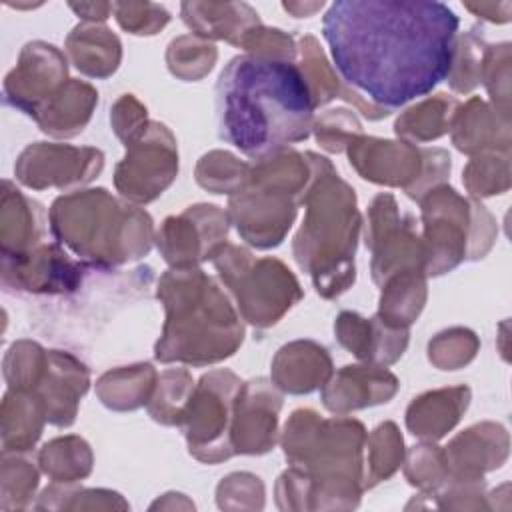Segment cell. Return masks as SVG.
Here are the masks:
<instances>
[{"mask_svg":"<svg viewBox=\"0 0 512 512\" xmlns=\"http://www.w3.org/2000/svg\"><path fill=\"white\" fill-rule=\"evenodd\" d=\"M458 16L436 0H336L322 34L346 84L392 110L448 78Z\"/></svg>","mask_w":512,"mask_h":512,"instance_id":"1","label":"cell"},{"mask_svg":"<svg viewBox=\"0 0 512 512\" xmlns=\"http://www.w3.org/2000/svg\"><path fill=\"white\" fill-rule=\"evenodd\" d=\"M314 108L302 70L288 60L242 54L216 84L218 136L256 162L306 140Z\"/></svg>","mask_w":512,"mask_h":512,"instance_id":"2","label":"cell"},{"mask_svg":"<svg viewBox=\"0 0 512 512\" xmlns=\"http://www.w3.org/2000/svg\"><path fill=\"white\" fill-rule=\"evenodd\" d=\"M166 324L156 344L160 362H220L242 344L244 328L220 286L198 268H172L158 284Z\"/></svg>","mask_w":512,"mask_h":512,"instance_id":"3","label":"cell"},{"mask_svg":"<svg viewBox=\"0 0 512 512\" xmlns=\"http://www.w3.org/2000/svg\"><path fill=\"white\" fill-rule=\"evenodd\" d=\"M312 180L302 198L306 218L294 238V258L312 276L324 298H334L354 282V252L360 214L354 190L336 174L332 164L308 152Z\"/></svg>","mask_w":512,"mask_h":512,"instance_id":"4","label":"cell"},{"mask_svg":"<svg viewBox=\"0 0 512 512\" xmlns=\"http://www.w3.org/2000/svg\"><path fill=\"white\" fill-rule=\"evenodd\" d=\"M50 226L58 242L100 270L146 256L152 244L150 216L104 188L60 196L50 208Z\"/></svg>","mask_w":512,"mask_h":512,"instance_id":"5","label":"cell"},{"mask_svg":"<svg viewBox=\"0 0 512 512\" xmlns=\"http://www.w3.org/2000/svg\"><path fill=\"white\" fill-rule=\"evenodd\" d=\"M312 180V166L294 150H280L250 166V178L230 198L238 234L256 248L278 246Z\"/></svg>","mask_w":512,"mask_h":512,"instance_id":"6","label":"cell"},{"mask_svg":"<svg viewBox=\"0 0 512 512\" xmlns=\"http://www.w3.org/2000/svg\"><path fill=\"white\" fill-rule=\"evenodd\" d=\"M424 272L438 276L462 260L482 258L494 242V220L478 202L438 184L422 196Z\"/></svg>","mask_w":512,"mask_h":512,"instance_id":"7","label":"cell"},{"mask_svg":"<svg viewBox=\"0 0 512 512\" xmlns=\"http://www.w3.org/2000/svg\"><path fill=\"white\" fill-rule=\"evenodd\" d=\"M212 260L242 316L258 328L276 324L302 298L298 280L276 258L256 260L248 250L224 244Z\"/></svg>","mask_w":512,"mask_h":512,"instance_id":"8","label":"cell"},{"mask_svg":"<svg viewBox=\"0 0 512 512\" xmlns=\"http://www.w3.org/2000/svg\"><path fill=\"white\" fill-rule=\"evenodd\" d=\"M348 158L364 180L402 186L414 200H422L450 172V156L440 148L420 150L408 142L370 136H356L348 144Z\"/></svg>","mask_w":512,"mask_h":512,"instance_id":"9","label":"cell"},{"mask_svg":"<svg viewBox=\"0 0 512 512\" xmlns=\"http://www.w3.org/2000/svg\"><path fill=\"white\" fill-rule=\"evenodd\" d=\"M240 386L242 382L228 370H214L200 378L182 422L190 454L204 462L226 460L234 454L230 430Z\"/></svg>","mask_w":512,"mask_h":512,"instance_id":"10","label":"cell"},{"mask_svg":"<svg viewBox=\"0 0 512 512\" xmlns=\"http://www.w3.org/2000/svg\"><path fill=\"white\" fill-rule=\"evenodd\" d=\"M178 172L176 140L164 124L150 122L130 144L116 166L114 184L122 196L134 202H152L174 180Z\"/></svg>","mask_w":512,"mask_h":512,"instance_id":"11","label":"cell"},{"mask_svg":"<svg viewBox=\"0 0 512 512\" xmlns=\"http://www.w3.org/2000/svg\"><path fill=\"white\" fill-rule=\"evenodd\" d=\"M410 216L398 212L392 194L374 198L368 210L366 246L372 250V276L382 284L388 276L402 270L424 272V244L418 240Z\"/></svg>","mask_w":512,"mask_h":512,"instance_id":"12","label":"cell"},{"mask_svg":"<svg viewBox=\"0 0 512 512\" xmlns=\"http://www.w3.org/2000/svg\"><path fill=\"white\" fill-rule=\"evenodd\" d=\"M228 214L212 204L190 206L184 214L166 218L156 244L174 268H196L214 258L226 244Z\"/></svg>","mask_w":512,"mask_h":512,"instance_id":"13","label":"cell"},{"mask_svg":"<svg viewBox=\"0 0 512 512\" xmlns=\"http://www.w3.org/2000/svg\"><path fill=\"white\" fill-rule=\"evenodd\" d=\"M104 166L96 148H74L66 144H30L16 162V178L30 188H66L90 182Z\"/></svg>","mask_w":512,"mask_h":512,"instance_id":"14","label":"cell"},{"mask_svg":"<svg viewBox=\"0 0 512 512\" xmlns=\"http://www.w3.org/2000/svg\"><path fill=\"white\" fill-rule=\"evenodd\" d=\"M66 72V58L56 46L28 42L18 66L4 80V98L10 106L34 116L68 82Z\"/></svg>","mask_w":512,"mask_h":512,"instance_id":"15","label":"cell"},{"mask_svg":"<svg viewBox=\"0 0 512 512\" xmlns=\"http://www.w3.org/2000/svg\"><path fill=\"white\" fill-rule=\"evenodd\" d=\"M280 406V394L264 378L240 386L230 430L234 454H264L274 446Z\"/></svg>","mask_w":512,"mask_h":512,"instance_id":"16","label":"cell"},{"mask_svg":"<svg viewBox=\"0 0 512 512\" xmlns=\"http://www.w3.org/2000/svg\"><path fill=\"white\" fill-rule=\"evenodd\" d=\"M4 284L28 292H72L82 282V266L58 246H36L24 256L2 258Z\"/></svg>","mask_w":512,"mask_h":512,"instance_id":"17","label":"cell"},{"mask_svg":"<svg viewBox=\"0 0 512 512\" xmlns=\"http://www.w3.org/2000/svg\"><path fill=\"white\" fill-rule=\"evenodd\" d=\"M88 384V370L82 362L66 352L50 350L32 392L42 400L50 424L70 426L76 416L78 400L88 390Z\"/></svg>","mask_w":512,"mask_h":512,"instance_id":"18","label":"cell"},{"mask_svg":"<svg viewBox=\"0 0 512 512\" xmlns=\"http://www.w3.org/2000/svg\"><path fill=\"white\" fill-rule=\"evenodd\" d=\"M398 388L394 374L382 366H344L322 388V402L328 410L344 414L350 410L388 402Z\"/></svg>","mask_w":512,"mask_h":512,"instance_id":"19","label":"cell"},{"mask_svg":"<svg viewBox=\"0 0 512 512\" xmlns=\"http://www.w3.org/2000/svg\"><path fill=\"white\" fill-rule=\"evenodd\" d=\"M334 330L346 350L376 366L396 362L408 344L406 328H390L378 316L366 320L356 312H342Z\"/></svg>","mask_w":512,"mask_h":512,"instance_id":"20","label":"cell"},{"mask_svg":"<svg viewBox=\"0 0 512 512\" xmlns=\"http://www.w3.org/2000/svg\"><path fill=\"white\" fill-rule=\"evenodd\" d=\"M180 16L194 36L204 40H226L240 46L254 26L262 24L258 12L246 2H182Z\"/></svg>","mask_w":512,"mask_h":512,"instance_id":"21","label":"cell"},{"mask_svg":"<svg viewBox=\"0 0 512 512\" xmlns=\"http://www.w3.org/2000/svg\"><path fill=\"white\" fill-rule=\"evenodd\" d=\"M332 374V360L324 346L298 340L278 350L272 362V380L290 394H308L324 386Z\"/></svg>","mask_w":512,"mask_h":512,"instance_id":"22","label":"cell"},{"mask_svg":"<svg viewBox=\"0 0 512 512\" xmlns=\"http://www.w3.org/2000/svg\"><path fill=\"white\" fill-rule=\"evenodd\" d=\"M452 124V142L460 152L478 154L482 150L508 152V120L490 110L480 98H470L456 108Z\"/></svg>","mask_w":512,"mask_h":512,"instance_id":"23","label":"cell"},{"mask_svg":"<svg viewBox=\"0 0 512 512\" xmlns=\"http://www.w3.org/2000/svg\"><path fill=\"white\" fill-rule=\"evenodd\" d=\"M98 102V92L80 80H68L32 116L38 126L52 136H76L82 132Z\"/></svg>","mask_w":512,"mask_h":512,"instance_id":"24","label":"cell"},{"mask_svg":"<svg viewBox=\"0 0 512 512\" xmlns=\"http://www.w3.org/2000/svg\"><path fill=\"white\" fill-rule=\"evenodd\" d=\"M42 206L26 198L8 180L2 196V258H18L36 248L44 232Z\"/></svg>","mask_w":512,"mask_h":512,"instance_id":"25","label":"cell"},{"mask_svg":"<svg viewBox=\"0 0 512 512\" xmlns=\"http://www.w3.org/2000/svg\"><path fill=\"white\" fill-rule=\"evenodd\" d=\"M66 52L72 64L86 76L106 78L116 72L122 58V44L104 24H78L66 38Z\"/></svg>","mask_w":512,"mask_h":512,"instance_id":"26","label":"cell"},{"mask_svg":"<svg viewBox=\"0 0 512 512\" xmlns=\"http://www.w3.org/2000/svg\"><path fill=\"white\" fill-rule=\"evenodd\" d=\"M468 400L470 390L466 386L426 392L408 406L406 424L414 436L438 440L460 420Z\"/></svg>","mask_w":512,"mask_h":512,"instance_id":"27","label":"cell"},{"mask_svg":"<svg viewBox=\"0 0 512 512\" xmlns=\"http://www.w3.org/2000/svg\"><path fill=\"white\" fill-rule=\"evenodd\" d=\"M300 54H302L300 70L308 82L314 106H322V104L330 102L332 98H344V100L356 104L362 110V114L368 116L370 120H378V118H384L390 114L384 108L364 102L356 92H350L340 86V80L332 72V68L314 36L306 34L300 38Z\"/></svg>","mask_w":512,"mask_h":512,"instance_id":"28","label":"cell"},{"mask_svg":"<svg viewBox=\"0 0 512 512\" xmlns=\"http://www.w3.org/2000/svg\"><path fill=\"white\" fill-rule=\"evenodd\" d=\"M508 454V436L506 430L498 424L484 422L464 430L456 436L446 448L444 456L452 458L454 464H460L466 472L472 470H490L500 466Z\"/></svg>","mask_w":512,"mask_h":512,"instance_id":"29","label":"cell"},{"mask_svg":"<svg viewBox=\"0 0 512 512\" xmlns=\"http://www.w3.org/2000/svg\"><path fill=\"white\" fill-rule=\"evenodd\" d=\"M426 302V280L422 270H402L382 282L378 320L390 328H408Z\"/></svg>","mask_w":512,"mask_h":512,"instance_id":"30","label":"cell"},{"mask_svg":"<svg viewBox=\"0 0 512 512\" xmlns=\"http://www.w3.org/2000/svg\"><path fill=\"white\" fill-rule=\"evenodd\" d=\"M46 410L32 390H12L2 402L4 450H28L40 436Z\"/></svg>","mask_w":512,"mask_h":512,"instance_id":"31","label":"cell"},{"mask_svg":"<svg viewBox=\"0 0 512 512\" xmlns=\"http://www.w3.org/2000/svg\"><path fill=\"white\" fill-rule=\"evenodd\" d=\"M156 384V372L150 364H136L130 368H118L106 372L98 384L96 392L100 400L114 410H134L148 404Z\"/></svg>","mask_w":512,"mask_h":512,"instance_id":"32","label":"cell"},{"mask_svg":"<svg viewBox=\"0 0 512 512\" xmlns=\"http://www.w3.org/2000/svg\"><path fill=\"white\" fill-rule=\"evenodd\" d=\"M456 108L458 102L454 98H448L446 94H436L434 98H428L418 106L406 110L396 120L394 130L402 138H412L420 142L434 140L448 130L450 118L454 116Z\"/></svg>","mask_w":512,"mask_h":512,"instance_id":"33","label":"cell"},{"mask_svg":"<svg viewBox=\"0 0 512 512\" xmlns=\"http://www.w3.org/2000/svg\"><path fill=\"white\" fill-rule=\"evenodd\" d=\"M194 392V382L186 370H166L148 402V412L156 422L178 426L184 422L186 408Z\"/></svg>","mask_w":512,"mask_h":512,"instance_id":"34","label":"cell"},{"mask_svg":"<svg viewBox=\"0 0 512 512\" xmlns=\"http://www.w3.org/2000/svg\"><path fill=\"white\" fill-rule=\"evenodd\" d=\"M216 46L194 34H184L168 44L166 62L174 76L182 80H200L216 62Z\"/></svg>","mask_w":512,"mask_h":512,"instance_id":"35","label":"cell"},{"mask_svg":"<svg viewBox=\"0 0 512 512\" xmlns=\"http://www.w3.org/2000/svg\"><path fill=\"white\" fill-rule=\"evenodd\" d=\"M248 178L250 166L228 152H210L202 156L196 168L198 184L214 194L238 192L246 186Z\"/></svg>","mask_w":512,"mask_h":512,"instance_id":"36","label":"cell"},{"mask_svg":"<svg viewBox=\"0 0 512 512\" xmlns=\"http://www.w3.org/2000/svg\"><path fill=\"white\" fill-rule=\"evenodd\" d=\"M90 460L88 444L78 436L56 438L48 442L40 452V464L44 472L64 480L88 474Z\"/></svg>","mask_w":512,"mask_h":512,"instance_id":"37","label":"cell"},{"mask_svg":"<svg viewBox=\"0 0 512 512\" xmlns=\"http://www.w3.org/2000/svg\"><path fill=\"white\" fill-rule=\"evenodd\" d=\"M484 50H486V42L476 28H472L462 36H456L452 68L448 74L450 86L456 92H470L474 86L480 84Z\"/></svg>","mask_w":512,"mask_h":512,"instance_id":"38","label":"cell"},{"mask_svg":"<svg viewBox=\"0 0 512 512\" xmlns=\"http://www.w3.org/2000/svg\"><path fill=\"white\" fill-rule=\"evenodd\" d=\"M464 184L476 196L502 194L510 186L508 152H492L474 158L464 170Z\"/></svg>","mask_w":512,"mask_h":512,"instance_id":"39","label":"cell"},{"mask_svg":"<svg viewBox=\"0 0 512 512\" xmlns=\"http://www.w3.org/2000/svg\"><path fill=\"white\" fill-rule=\"evenodd\" d=\"M510 44H486L482 58V78L494 104L496 114L508 120V88H510Z\"/></svg>","mask_w":512,"mask_h":512,"instance_id":"40","label":"cell"},{"mask_svg":"<svg viewBox=\"0 0 512 512\" xmlns=\"http://www.w3.org/2000/svg\"><path fill=\"white\" fill-rule=\"evenodd\" d=\"M478 350L474 332L466 328H452L438 334L428 346V358L440 370H456L468 364Z\"/></svg>","mask_w":512,"mask_h":512,"instance_id":"41","label":"cell"},{"mask_svg":"<svg viewBox=\"0 0 512 512\" xmlns=\"http://www.w3.org/2000/svg\"><path fill=\"white\" fill-rule=\"evenodd\" d=\"M112 14L116 16L120 28L136 36H154L168 22L170 12L156 2H114Z\"/></svg>","mask_w":512,"mask_h":512,"instance_id":"42","label":"cell"},{"mask_svg":"<svg viewBox=\"0 0 512 512\" xmlns=\"http://www.w3.org/2000/svg\"><path fill=\"white\" fill-rule=\"evenodd\" d=\"M314 130L322 148L328 152H340L360 134V124L354 114L344 108H336L324 112L322 118H318Z\"/></svg>","mask_w":512,"mask_h":512,"instance_id":"43","label":"cell"},{"mask_svg":"<svg viewBox=\"0 0 512 512\" xmlns=\"http://www.w3.org/2000/svg\"><path fill=\"white\" fill-rule=\"evenodd\" d=\"M240 48H244L248 54L264 56V58H276V60H288V62H294L296 58V44L292 36L278 28H266L262 24L248 30V34L242 38Z\"/></svg>","mask_w":512,"mask_h":512,"instance_id":"44","label":"cell"},{"mask_svg":"<svg viewBox=\"0 0 512 512\" xmlns=\"http://www.w3.org/2000/svg\"><path fill=\"white\" fill-rule=\"evenodd\" d=\"M370 456L376 476H390L398 462H402V436L392 422H384L372 432Z\"/></svg>","mask_w":512,"mask_h":512,"instance_id":"45","label":"cell"},{"mask_svg":"<svg viewBox=\"0 0 512 512\" xmlns=\"http://www.w3.org/2000/svg\"><path fill=\"white\" fill-rule=\"evenodd\" d=\"M112 126L114 132L126 142L130 144L132 140H136L146 128H148V120H146V108L132 96V94H124L112 110Z\"/></svg>","mask_w":512,"mask_h":512,"instance_id":"46","label":"cell"},{"mask_svg":"<svg viewBox=\"0 0 512 512\" xmlns=\"http://www.w3.org/2000/svg\"><path fill=\"white\" fill-rule=\"evenodd\" d=\"M466 10H470L474 16L478 18H484L488 22H508L510 20V10H512V4L510 2H466L464 4Z\"/></svg>","mask_w":512,"mask_h":512,"instance_id":"47","label":"cell"},{"mask_svg":"<svg viewBox=\"0 0 512 512\" xmlns=\"http://www.w3.org/2000/svg\"><path fill=\"white\" fill-rule=\"evenodd\" d=\"M68 8L82 20L90 24H100L112 14L114 2H68Z\"/></svg>","mask_w":512,"mask_h":512,"instance_id":"48","label":"cell"},{"mask_svg":"<svg viewBox=\"0 0 512 512\" xmlns=\"http://www.w3.org/2000/svg\"><path fill=\"white\" fill-rule=\"evenodd\" d=\"M282 8L286 12H290L296 18H306V16H314L318 10L324 8V2H282Z\"/></svg>","mask_w":512,"mask_h":512,"instance_id":"49","label":"cell"}]
</instances>
